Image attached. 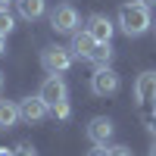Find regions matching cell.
Returning a JSON list of instances; mask_svg holds the SVG:
<instances>
[{"label": "cell", "instance_id": "cell-1", "mask_svg": "<svg viewBox=\"0 0 156 156\" xmlns=\"http://www.w3.org/2000/svg\"><path fill=\"white\" fill-rule=\"evenodd\" d=\"M119 25L128 37H140L144 31L153 28V19H150V6H140V3H125L119 9Z\"/></svg>", "mask_w": 156, "mask_h": 156}, {"label": "cell", "instance_id": "cell-2", "mask_svg": "<svg viewBox=\"0 0 156 156\" xmlns=\"http://www.w3.org/2000/svg\"><path fill=\"white\" fill-rule=\"evenodd\" d=\"M72 50L69 47H44L41 50V66L47 75H62L72 69Z\"/></svg>", "mask_w": 156, "mask_h": 156}, {"label": "cell", "instance_id": "cell-3", "mask_svg": "<svg viewBox=\"0 0 156 156\" xmlns=\"http://www.w3.org/2000/svg\"><path fill=\"white\" fill-rule=\"evenodd\" d=\"M122 87V78L112 66H97L94 75H90V90H94L97 97H112L115 90Z\"/></svg>", "mask_w": 156, "mask_h": 156}, {"label": "cell", "instance_id": "cell-4", "mask_svg": "<svg viewBox=\"0 0 156 156\" xmlns=\"http://www.w3.org/2000/svg\"><path fill=\"white\" fill-rule=\"evenodd\" d=\"M78 9L72 3H59L53 12H50V28H53L56 34H75L78 31Z\"/></svg>", "mask_w": 156, "mask_h": 156}, {"label": "cell", "instance_id": "cell-5", "mask_svg": "<svg viewBox=\"0 0 156 156\" xmlns=\"http://www.w3.org/2000/svg\"><path fill=\"white\" fill-rule=\"evenodd\" d=\"M47 115H50V106H47L41 97H25V100H19V119L22 122L37 125V122H44Z\"/></svg>", "mask_w": 156, "mask_h": 156}, {"label": "cell", "instance_id": "cell-6", "mask_svg": "<svg viewBox=\"0 0 156 156\" xmlns=\"http://www.w3.org/2000/svg\"><path fill=\"white\" fill-rule=\"evenodd\" d=\"M41 97L47 106H56V103H62V100H69V87H66V81H62L59 75H50V78H44V84H41Z\"/></svg>", "mask_w": 156, "mask_h": 156}, {"label": "cell", "instance_id": "cell-7", "mask_svg": "<svg viewBox=\"0 0 156 156\" xmlns=\"http://www.w3.org/2000/svg\"><path fill=\"white\" fill-rule=\"evenodd\" d=\"M134 103L137 106H147L153 103L156 106V72H140L134 81Z\"/></svg>", "mask_w": 156, "mask_h": 156}, {"label": "cell", "instance_id": "cell-8", "mask_svg": "<svg viewBox=\"0 0 156 156\" xmlns=\"http://www.w3.org/2000/svg\"><path fill=\"white\" fill-rule=\"evenodd\" d=\"M112 131H115V128H112V119H106V115H94V119L87 122V128H84V134H87L90 144H103V147L109 144Z\"/></svg>", "mask_w": 156, "mask_h": 156}, {"label": "cell", "instance_id": "cell-9", "mask_svg": "<svg viewBox=\"0 0 156 156\" xmlns=\"http://www.w3.org/2000/svg\"><path fill=\"white\" fill-rule=\"evenodd\" d=\"M87 31H90V37H94L97 44H106V41H112L115 25H112V19H109V16H103V12H94V16H87Z\"/></svg>", "mask_w": 156, "mask_h": 156}, {"label": "cell", "instance_id": "cell-10", "mask_svg": "<svg viewBox=\"0 0 156 156\" xmlns=\"http://www.w3.org/2000/svg\"><path fill=\"white\" fill-rule=\"evenodd\" d=\"M94 47H97V41L90 37V31H87V28H84V31H75V34H72V44H69L72 56L90 59V53H94Z\"/></svg>", "mask_w": 156, "mask_h": 156}, {"label": "cell", "instance_id": "cell-11", "mask_svg": "<svg viewBox=\"0 0 156 156\" xmlns=\"http://www.w3.org/2000/svg\"><path fill=\"white\" fill-rule=\"evenodd\" d=\"M44 6H47V0H16L19 16H22V19H28V22L41 19V16H44Z\"/></svg>", "mask_w": 156, "mask_h": 156}, {"label": "cell", "instance_id": "cell-12", "mask_svg": "<svg viewBox=\"0 0 156 156\" xmlns=\"http://www.w3.org/2000/svg\"><path fill=\"white\" fill-rule=\"evenodd\" d=\"M19 122V103L12 100H0V131H6Z\"/></svg>", "mask_w": 156, "mask_h": 156}, {"label": "cell", "instance_id": "cell-13", "mask_svg": "<svg viewBox=\"0 0 156 156\" xmlns=\"http://www.w3.org/2000/svg\"><path fill=\"white\" fill-rule=\"evenodd\" d=\"M112 53H115V50H112L109 41H106V44H97L87 62H94V66H109V62H112Z\"/></svg>", "mask_w": 156, "mask_h": 156}, {"label": "cell", "instance_id": "cell-14", "mask_svg": "<svg viewBox=\"0 0 156 156\" xmlns=\"http://www.w3.org/2000/svg\"><path fill=\"white\" fill-rule=\"evenodd\" d=\"M12 25H16V19H12V16H9V12H6L3 6H0V34H3V37H6V34L12 31Z\"/></svg>", "mask_w": 156, "mask_h": 156}, {"label": "cell", "instance_id": "cell-15", "mask_svg": "<svg viewBox=\"0 0 156 156\" xmlns=\"http://www.w3.org/2000/svg\"><path fill=\"white\" fill-rule=\"evenodd\" d=\"M50 112H53L56 119H62V122H66L69 115H72V106H69V100H62V103H56V106H50Z\"/></svg>", "mask_w": 156, "mask_h": 156}, {"label": "cell", "instance_id": "cell-16", "mask_svg": "<svg viewBox=\"0 0 156 156\" xmlns=\"http://www.w3.org/2000/svg\"><path fill=\"white\" fill-rule=\"evenodd\" d=\"M16 156H37V150H34L31 144H19V147H16Z\"/></svg>", "mask_w": 156, "mask_h": 156}, {"label": "cell", "instance_id": "cell-17", "mask_svg": "<svg viewBox=\"0 0 156 156\" xmlns=\"http://www.w3.org/2000/svg\"><path fill=\"white\" fill-rule=\"evenodd\" d=\"M109 156H131V150L125 144H115V147H109Z\"/></svg>", "mask_w": 156, "mask_h": 156}, {"label": "cell", "instance_id": "cell-18", "mask_svg": "<svg viewBox=\"0 0 156 156\" xmlns=\"http://www.w3.org/2000/svg\"><path fill=\"white\" fill-rule=\"evenodd\" d=\"M87 156H109V147H103V144H94V150H87Z\"/></svg>", "mask_w": 156, "mask_h": 156}, {"label": "cell", "instance_id": "cell-19", "mask_svg": "<svg viewBox=\"0 0 156 156\" xmlns=\"http://www.w3.org/2000/svg\"><path fill=\"white\" fill-rule=\"evenodd\" d=\"M147 128H150V131L156 134V109H153V115H150V125H147Z\"/></svg>", "mask_w": 156, "mask_h": 156}, {"label": "cell", "instance_id": "cell-20", "mask_svg": "<svg viewBox=\"0 0 156 156\" xmlns=\"http://www.w3.org/2000/svg\"><path fill=\"white\" fill-rule=\"evenodd\" d=\"M3 53H6V37L0 34V56H3Z\"/></svg>", "mask_w": 156, "mask_h": 156}, {"label": "cell", "instance_id": "cell-21", "mask_svg": "<svg viewBox=\"0 0 156 156\" xmlns=\"http://www.w3.org/2000/svg\"><path fill=\"white\" fill-rule=\"evenodd\" d=\"M0 156H16V150H6V147H0Z\"/></svg>", "mask_w": 156, "mask_h": 156}, {"label": "cell", "instance_id": "cell-22", "mask_svg": "<svg viewBox=\"0 0 156 156\" xmlns=\"http://www.w3.org/2000/svg\"><path fill=\"white\" fill-rule=\"evenodd\" d=\"M140 6H156V0H137Z\"/></svg>", "mask_w": 156, "mask_h": 156}, {"label": "cell", "instance_id": "cell-23", "mask_svg": "<svg viewBox=\"0 0 156 156\" xmlns=\"http://www.w3.org/2000/svg\"><path fill=\"white\" fill-rule=\"evenodd\" d=\"M6 3H16V0H0V6H3V9H6Z\"/></svg>", "mask_w": 156, "mask_h": 156}, {"label": "cell", "instance_id": "cell-24", "mask_svg": "<svg viewBox=\"0 0 156 156\" xmlns=\"http://www.w3.org/2000/svg\"><path fill=\"white\" fill-rule=\"evenodd\" d=\"M3 81H6V75H3V72H0V90H3Z\"/></svg>", "mask_w": 156, "mask_h": 156}, {"label": "cell", "instance_id": "cell-25", "mask_svg": "<svg viewBox=\"0 0 156 156\" xmlns=\"http://www.w3.org/2000/svg\"><path fill=\"white\" fill-rule=\"evenodd\" d=\"M150 156H156V140H153V147H150Z\"/></svg>", "mask_w": 156, "mask_h": 156}, {"label": "cell", "instance_id": "cell-26", "mask_svg": "<svg viewBox=\"0 0 156 156\" xmlns=\"http://www.w3.org/2000/svg\"><path fill=\"white\" fill-rule=\"evenodd\" d=\"M153 28H156V25H153Z\"/></svg>", "mask_w": 156, "mask_h": 156}]
</instances>
